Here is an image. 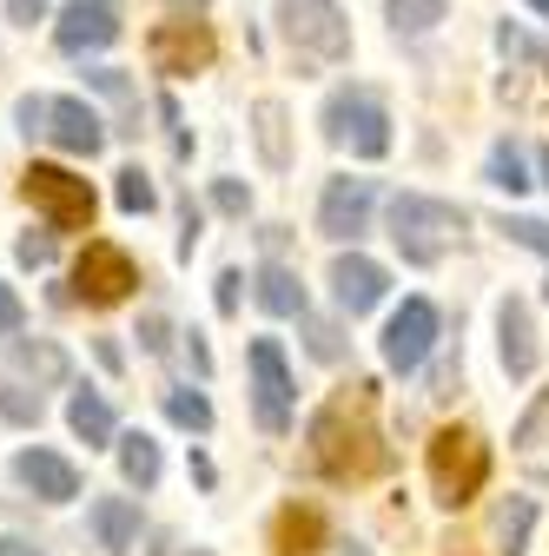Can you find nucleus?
<instances>
[{
    "mask_svg": "<svg viewBox=\"0 0 549 556\" xmlns=\"http://www.w3.org/2000/svg\"><path fill=\"white\" fill-rule=\"evenodd\" d=\"M490 186H497V192H523V186H529V179H523V153L510 147V139L490 153Z\"/></svg>",
    "mask_w": 549,
    "mask_h": 556,
    "instance_id": "nucleus-31",
    "label": "nucleus"
},
{
    "mask_svg": "<svg viewBox=\"0 0 549 556\" xmlns=\"http://www.w3.org/2000/svg\"><path fill=\"white\" fill-rule=\"evenodd\" d=\"M21 192H27V205H34V213L53 226V232H87L93 226V186L80 179V173H66V166H27L21 173Z\"/></svg>",
    "mask_w": 549,
    "mask_h": 556,
    "instance_id": "nucleus-5",
    "label": "nucleus"
},
{
    "mask_svg": "<svg viewBox=\"0 0 549 556\" xmlns=\"http://www.w3.org/2000/svg\"><path fill=\"white\" fill-rule=\"evenodd\" d=\"M497 352H503V371L510 378H529L536 358H542V344H536V318L523 299H503L497 305Z\"/></svg>",
    "mask_w": 549,
    "mask_h": 556,
    "instance_id": "nucleus-16",
    "label": "nucleus"
},
{
    "mask_svg": "<svg viewBox=\"0 0 549 556\" xmlns=\"http://www.w3.org/2000/svg\"><path fill=\"white\" fill-rule=\"evenodd\" d=\"M213 205H219V213H232V219H245V213H252V192H245L239 179H219V186H213Z\"/></svg>",
    "mask_w": 549,
    "mask_h": 556,
    "instance_id": "nucleus-34",
    "label": "nucleus"
},
{
    "mask_svg": "<svg viewBox=\"0 0 549 556\" xmlns=\"http://www.w3.org/2000/svg\"><path fill=\"white\" fill-rule=\"evenodd\" d=\"M146 60H153V74H166V80L205 74V66H213V34H205L199 21H166V27H153Z\"/></svg>",
    "mask_w": 549,
    "mask_h": 556,
    "instance_id": "nucleus-9",
    "label": "nucleus"
},
{
    "mask_svg": "<svg viewBox=\"0 0 549 556\" xmlns=\"http://www.w3.org/2000/svg\"><path fill=\"white\" fill-rule=\"evenodd\" d=\"M384 265L378 258H365V252H337L331 258V299H337V312H352V318H365V312H378L384 305Z\"/></svg>",
    "mask_w": 549,
    "mask_h": 556,
    "instance_id": "nucleus-13",
    "label": "nucleus"
},
{
    "mask_svg": "<svg viewBox=\"0 0 549 556\" xmlns=\"http://www.w3.org/2000/svg\"><path fill=\"white\" fill-rule=\"evenodd\" d=\"M384 14L397 34H431L444 21V0H384Z\"/></svg>",
    "mask_w": 549,
    "mask_h": 556,
    "instance_id": "nucleus-26",
    "label": "nucleus"
},
{
    "mask_svg": "<svg viewBox=\"0 0 549 556\" xmlns=\"http://www.w3.org/2000/svg\"><path fill=\"white\" fill-rule=\"evenodd\" d=\"M497 47H503V53H516V60H536V66H549V47H536V40H523V34H516L510 21L497 27Z\"/></svg>",
    "mask_w": 549,
    "mask_h": 556,
    "instance_id": "nucleus-33",
    "label": "nucleus"
},
{
    "mask_svg": "<svg viewBox=\"0 0 549 556\" xmlns=\"http://www.w3.org/2000/svg\"><path fill=\"white\" fill-rule=\"evenodd\" d=\"M53 40H60V53H100L119 40V8L113 0H66L53 21Z\"/></svg>",
    "mask_w": 549,
    "mask_h": 556,
    "instance_id": "nucleus-11",
    "label": "nucleus"
},
{
    "mask_svg": "<svg viewBox=\"0 0 549 556\" xmlns=\"http://www.w3.org/2000/svg\"><path fill=\"white\" fill-rule=\"evenodd\" d=\"M252 139H258V160L265 166H292V139H285V106L279 100H258L252 106Z\"/></svg>",
    "mask_w": 549,
    "mask_h": 556,
    "instance_id": "nucleus-22",
    "label": "nucleus"
},
{
    "mask_svg": "<svg viewBox=\"0 0 549 556\" xmlns=\"http://www.w3.org/2000/svg\"><path fill=\"white\" fill-rule=\"evenodd\" d=\"M542 292H549V286H542Z\"/></svg>",
    "mask_w": 549,
    "mask_h": 556,
    "instance_id": "nucleus-46",
    "label": "nucleus"
},
{
    "mask_svg": "<svg viewBox=\"0 0 549 556\" xmlns=\"http://www.w3.org/2000/svg\"><path fill=\"white\" fill-rule=\"evenodd\" d=\"M371 205H378V179H331L324 186V205H318V232L324 239H358L371 226Z\"/></svg>",
    "mask_w": 549,
    "mask_h": 556,
    "instance_id": "nucleus-12",
    "label": "nucleus"
},
{
    "mask_svg": "<svg viewBox=\"0 0 549 556\" xmlns=\"http://www.w3.org/2000/svg\"><path fill=\"white\" fill-rule=\"evenodd\" d=\"M279 34L311 60H345L352 53V21H345L337 0H279Z\"/></svg>",
    "mask_w": 549,
    "mask_h": 556,
    "instance_id": "nucleus-6",
    "label": "nucleus"
},
{
    "mask_svg": "<svg viewBox=\"0 0 549 556\" xmlns=\"http://www.w3.org/2000/svg\"><path fill=\"white\" fill-rule=\"evenodd\" d=\"M47 139L60 153H74V160H93L100 147H106V119L87 106V100H53V113H47Z\"/></svg>",
    "mask_w": 549,
    "mask_h": 556,
    "instance_id": "nucleus-14",
    "label": "nucleus"
},
{
    "mask_svg": "<svg viewBox=\"0 0 549 556\" xmlns=\"http://www.w3.org/2000/svg\"><path fill=\"white\" fill-rule=\"evenodd\" d=\"M529 530H536V497H503L490 510V536H497L503 556H523L529 549Z\"/></svg>",
    "mask_w": 549,
    "mask_h": 556,
    "instance_id": "nucleus-21",
    "label": "nucleus"
},
{
    "mask_svg": "<svg viewBox=\"0 0 549 556\" xmlns=\"http://www.w3.org/2000/svg\"><path fill=\"white\" fill-rule=\"evenodd\" d=\"M529 8H536V14H542V21H549V0H529Z\"/></svg>",
    "mask_w": 549,
    "mask_h": 556,
    "instance_id": "nucleus-44",
    "label": "nucleus"
},
{
    "mask_svg": "<svg viewBox=\"0 0 549 556\" xmlns=\"http://www.w3.org/2000/svg\"><path fill=\"white\" fill-rule=\"evenodd\" d=\"M0 417H8V425H40L47 417V397H40V384H21L14 371H0Z\"/></svg>",
    "mask_w": 549,
    "mask_h": 556,
    "instance_id": "nucleus-25",
    "label": "nucleus"
},
{
    "mask_svg": "<svg viewBox=\"0 0 549 556\" xmlns=\"http://www.w3.org/2000/svg\"><path fill=\"white\" fill-rule=\"evenodd\" d=\"M186 556H213V549H186Z\"/></svg>",
    "mask_w": 549,
    "mask_h": 556,
    "instance_id": "nucleus-45",
    "label": "nucleus"
},
{
    "mask_svg": "<svg viewBox=\"0 0 549 556\" xmlns=\"http://www.w3.org/2000/svg\"><path fill=\"white\" fill-rule=\"evenodd\" d=\"M431 344H437V305L431 299H404V312H391V325H384V365L391 371H418L431 358Z\"/></svg>",
    "mask_w": 549,
    "mask_h": 556,
    "instance_id": "nucleus-10",
    "label": "nucleus"
},
{
    "mask_svg": "<svg viewBox=\"0 0 549 556\" xmlns=\"http://www.w3.org/2000/svg\"><path fill=\"white\" fill-rule=\"evenodd\" d=\"M258 305L271 318H305V286L292 265H258Z\"/></svg>",
    "mask_w": 549,
    "mask_h": 556,
    "instance_id": "nucleus-20",
    "label": "nucleus"
},
{
    "mask_svg": "<svg viewBox=\"0 0 549 556\" xmlns=\"http://www.w3.org/2000/svg\"><path fill=\"white\" fill-rule=\"evenodd\" d=\"M119 470H126L132 491H153V483H159V444L146 431H126L119 438Z\"/></svg>",
    "mask_w": 549,
    "mask_h": 556,
    "instance_id": "nucleus-24",
    "label": "nucleus"
},
{
    "mask_svg": "<svg viewBox=\"0 0 549 556\" xmlns=\"http://www.w3.org/2000/svg\"><path fill=\"white\" fill-rule=\"evenodd\" d=\"M21 318H27V312H21L14 286H0V338H14V331H21Z\"/></svg>",
    "mask_w": 549,
    "mask_h": 556,
    "instance_id": "nucleus-37",
    "label": "nucleus"
},
{
    "mask_svg": "<svg viewBox=\"0 0 549 556\" xmlns=\"http://www.w3.org/2000/svg\"><path fill=\"white\" fill-rule=\"evenodd\" d=\"M305 325V352L318 358V365H337L345 358V338H337V325H324V318H298Z\"/></svg>",
    "mask_w": 549,
    "mask_h": 556,
    "instance_id": "nucleus-30",
    "label": "nucleus"
},
{
    "mask_svg": "<svg viewBox=\"0 0 549 556\" xmlns=\"http://www.w3.org/2000/svg\"><path fill=\"white\" fill-rule=\"evenodd\" d=\"M66 425H74V438H80L87 451L119 444V438H113V404H106L100 391H74V397H66Z\"/></svg>",
    "mask_w": 549,
    "mask_h": 556,
    "instance_id": "nucleus-18",
    "label": "nucleus"
},
{
    "mask_svg": "<svg viewBox=\"0 0 549 556\" xmlns=\"http://www.w3.org/2000/svg\"><path fill=\"white\" fill-rule=\"evenodd\" d=\"M497 232H503V239H516V245H529V252H542V258H549V226H542V219H510V213H503V219H497Z\"/></svg>",
    "mask_w": 549,
    "mask_h": 556,
    "instance_id": "nucleus-32",
    "label": "nucleus"
},
{
    "mask_svg": "<svg viewBox=\"0 0 549 556\" xmlns=\"http://www.w3.org/2000/svg\"><path fill=\"white\" fill-rule=\"evenodd\" d=\"M279 556H318V543H324V517L311 510V504H292V510H279Z\"/></svg>",
    "mask_w": 549,
    "mask_h": 556,
    "instance_id": "nucleus-23",
    "label": "nucleus"
},
{
    "mask_svg": "<svg viewBox=\"0 0 549 556\" xmlns=\"http://www.w3.org/2000/svg\"><path fill=\"white\" fill-rule=\"evenodd\" d=\"M463 232H470V219L450 199H431V192H397L391 199V239L410 265H437L444 252L463 245Z\"/></svg>",
    "mask_w": 549,
    "mask_h": 556,
    "instance_id": "nucleus-2",
    "label": "nucleus"
},
{
    "mask_svg": "<svg viewBox=\"0 0 549 556\" xmlns=\"http://www.w3.org/2000/svg\"><path fill=\"white\" fill-rule=\"evenodd\" d=\"M324 139L337 153H352V160H384L391 153V113L378 93L365 87H337L324 100Z\"/></svg>",
    "mask_w": 549,
    "mask_h": 556,
    "instance_id": "nucleus-3",
    "label": "nucleus"
},
{
    "mask_svg": "<svg viewBox=\"0 0 549 556\" xmlns=\"http://www.w3.org/2000/svg\"><path fill=\"white\" fill-rule=\"evenodd\" d=\"M239 286H245V278H239V271H219V312H226V318L239 312Z\"/></svg>",
    "mask_w": 549,
    "mask_h": 556,
    "instance_id": "nucleus-39",
    "label": "nucleus"
},
{
    "mask_svg": "<svg viewBox=\"0 0 549 556\" xmlns=\"http://www.w3.org/2000/svg\"><path fill=\"white\" fill-rule=\"evenodd\" d=\"M311 457L324 477H378L391 464L384 431H378V384H352L337 391L318 417H311Z\"/></svg>",
    "mask_w": 549,
    "mask_h": 556,
    "instance_id": "nucleus-1",
    "label": "nucleus"
},
{
    "mask_svg": "<svg viewBox=\"0 0 549 556\" xmlns=\"http://www.w3.org/2000/svg\"><path fill=\"white\" fill-rule=\"evenodd\" d=\"M47 113H53V100H40V93H27L21 106H14V119H21V132L34 139V132H47Z\"/></svg>",
    "mask_w": 549,
    "mask_h": 556,
    "instance_id": "nucleus-35",
    "label": "nucleus"
},
{
    "mask_svg": "<svg viewBox=\"0 0 549 556\" xmlns=\"http://www.w3.org/2000/svg\"><path fill=\"white\" fill-rule=\"evenodd\" d=\"M14 477L27 483L40 504H74V497H80V470L66 464V457H53V451H40V444L14 457Z\"/></svg>",
    "mask_w": 549,
    "mask_h": 556,
    "instance_id": "nucleus-15",
    "label": "nucleus"
},
{
    "mask_svg": "<svg viewBox=\"0 0 549 556\" xmlns=\"http://www.w3.org/2000/svg\"><path fill=\"white\" fill-rule=\"evenodd\" d=\"M0 556H47V549L27 543V536H0Z\"/></svg>",
    "mask_w": 549,
    "mask_h": 556,
    "instance_id": "nucleus-41",
    "label": "nucleus"
},
{
    "mask_svg": "<svg viewBox=\"0 0 549 556\" xmlns=\"http://www.w3.org/2000/svg\"><path fill=\"white\" fill-rule=\"evenodd\" d=\"M536 166H542V186H549V147H542V153H536Z\"/></svg>",
    "mask_w": 549,
    "mask_h": 556,
    "instance_id": "nucleus-43",
    "label": "nucleus"
},
{
    "mask_svg": "<svg viewBox=\"0 0 549 556\" xmlns=\"http://www.w3.org/2000/svg\"><path fill=\"white\" fill-rule=\"evenodd\" d=\"M8 371L14 378H34V384H66V352L60 344H47V338H14L8 344Z\"/></svg>",
    "mask_w": 549,
    "mask_h": 556,
    "instance_id": "nucleus-19",
    "label": "nucleus"
},
{
    "mask_svg": "<svg viewBox=\"0 0 549 556\" xmlns=\"http://www.w3.org/2000/svg\"><path fill=\"white\" fill-rule=\"evenodd\" d=\"M140 338H146V352H166V344H173L166 318H146V325H140Z\"/></svg>",
    "mask_w": 549,
    "mask_h": 556,
    "instance_id": "nucleus-40",
    "label": "nucleus"
},
{
    "mask_svg": "<svg viewBox=\"0 0 549 556\" xmlns=\"http://www.w3.org/2000/svg\"><path fill=\"white\" fill-rule=\"evenodd\" d=\"M510 444H516V451H542V444H549V391L523 410V425L510 431Z\"/></svg>",
    "mask_w": 549,
    "mask_h": 556,
    "instance_id": "nucleus-29",
    "label": "nucleus"
},
{
    "mask_svg": "<svg viewBox=\"0 0 549 556\" xmlns=\"http://www.w3.org/2000/svg\"><path fill=\"white\" fill-rule=\"evenodd\" d=\"M490 483V444L476 431H437L431 438V491L444 510H463Z\"/></svg>",
    "mask_w": 549,
    "mask_h": 556,
    "instance_id": "nucleus-4",
    "label": "nucleus"
},
{
    "mask_svg": "<svg viewBox=\"0 0 549 556\" xmlns=\"http://www.w3.org/2000/svg\"><path fill=\"white\" fill-rule=\"evenodd\" d=\"M8 21H14V27H34V21H47V0H8Z\"/></svg>",
    "mask_w": 549,
    "mask_h": 556,
    "instance_id": "nucleus-38",
    "label": "nucleus"
},
{
    "mask_svg": "<svg viewBox=\"0 0 549 556\" xmlns=\"http://www.w3.org/2000/svg\"><path fill=\"white\" fill-rule=\"evenodd\" d=\"M186 352H192V371H199V378H205V371H213V352H205V344H199V331L186 338Z\"/></svg>",
    "mask_w": 549,
    "mask_h": 556,
    "instance_id": "nucleus-42",
    "label": "nucleus"
},
{
    "mask_svg": "<svg viewBox=\"0 0 549 556\" xmlns=\"http://www.w3.org/2000/svg\"><path fill=\"white\" fill-rule=\"evenodd\" d=\"M132 286H140V265H132L119 245H106V239H87V252L74 265V292L87 305H119Z\"/></svg>",
    "mask_w": 549,
    "mask_h": 556,
    "instance_id": "nucleus-7",
    "label": "nucleus"
},
{
    "mask_svg": "<svg viewBox=\"0 0 549 556\" xmlns=\"http://www.w3.org/2000/svg\"><path fill=\"white\" fill-rule=\"evenodd\" d=\"M113 199H119V213H153V205H159V192H153V179L140 166H126L113 179Z\"/></svg>",
    "mask_w": 549,
    "mask_h": 556,
    "instance_id": "nucleus-28",
    "label": "nucleus"
},
{
    "mask_svg": "<svg viewBox=\"0 0 549 556\" xmlns=\"http://www.w3.org/2000/svg\"><path fill=\"white\" fill-rule=\"evenodd\" d=\"M166 417H173L179 431H213V404H205L199 391H186V384L166 391Z\"/></svg>",
    "mask_w": 549,
    "mask_h": 556,
    "instance_id": "nucleus-27",
    "label": "nucleus"
},
{
    "mask_svg": "<svg viewBox=\"0 0 549 556\" xmlns=\"http://www.w3.org/2000/svg\"><path fill=\"white\" fill-rule=\"evenodd\" d=\"M252 384H258V425L271 438H285L292 431V371H285L279 338H252Z\"/></svg>",
    "mask_w": 549,
    "mask_h": 556,
    "instance_id": "nucleus-8",
    "label": "nucleus"
},
{
    "mask_svg": "<svg viewBox=\"0 0 549 556\" xmlns=\"http://www.w3.org/2000/svg\"><path fill=\"white\" fill-rule=\"evenodd\" d=\"M87 523H93V536H100V549H113V556H126L132 543H140V497H100V504L87 510Z\"/></svg>",
    "mask_w": 549,
    "mask_h": 556,
    "instance_id": "nucleus-17",
    "label": "nucleus"
},
{
    "mask_svg": "<svg viewBox=\"0 0 549 556\" xmlns=\"http://www.w3.org/2000/svg\"><path fill=\"white\" fill-rule=\"evenodd\" d=\"M14 258H21V265H53V232H27V239L14 245Z\"/></svg>",
    "mask_w": 549,
    "mask_h": 556,
    "instance_id": "nucleus-36",
    "label": "nucleus"
}]
</instances>
